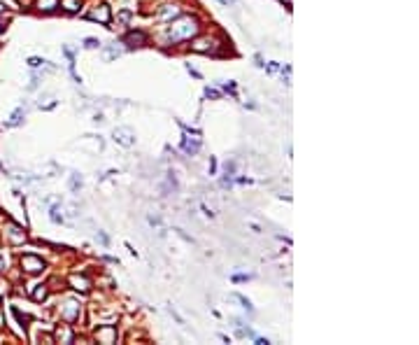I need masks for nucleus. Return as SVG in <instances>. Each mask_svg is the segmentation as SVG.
I'll use <instances>...</instances> for the list:
<instances>
[{
    "mask_svg": "<svg viewBox=\"0 0 419 345\" xmlns=\"http://www.w3.org/2000/svg\"><path fill=\"white\" fill-rule=\"evenodd\" d=\"M233 299H236V301H240V303H242V306L247 308L249 313H251V310H254V308H251V303H249V299H244V296H240V294H233Z\"/></svg>",
    "mask_w": 419,
    "mask_h": 345,
    "instance_id": "21",
    "label": "nucleus"
},
{
    "mask_svg": "<svg viewBox=\"0 0 419 345\" xmlns=\"http://www.w3.org/2000/svg\"><path fill=\"white\" fill-rule=\"evenodd\" d=\"M219 2H224V5H229V2H236V0H219Z\"/></svg>",
    "mask_w": 419,
    "mask_h": 345,
    "instance_id": "28",
    "label": "nucleus"
},
{
    "mask_svg": "<svg viewBox=\"0 0 419 345\" xmlns=\"http://www.w3.org/2000/svg\"><path fill=\"white\" fill-rule=\"evenodd\" d=\"M7 236H9V240L14 243V245H19V243H23L26 240V233H23L16 224H7Z\"/></svg>",
    "mask_w": 419,
    "mask_h": 345,
    "instance_id": "10",
    "label": "nucleus"
},
{
    "mask_svg": "<svg viewBox=\"0 0 419 345\" xmlns=\"http://www.w3.org/2000/svg\"><path fill=\"white\" fill-rule=\"evenodd\" d=\"M89 19H91V21H100V23H110L112 12H110L107 5H98V7H93L91 12H89Z\"/></svg>",
    "mask_w": 419,
    "mask_h": 345,
    "instance_id": "4",
    "label": "nucleus"
},
{
    "mask_svg": "<svg viewBox=\"0 0 419 345\" xmlns=\"http://www.w3.org/2000/svg\"><path fill=\"white\" fill-rule=\"evenodd\" d=\"M33 299H35V301H45L47 299V287H45V284H38V289L33 291Z\"/></svg>",
    "mask_w": 419,
    "mask_h": 345,
    "instance_id": "15",
    "label": "nucleus"
},
{
    "mask_svg": "<svg viewBox=\"0 0 419 345\" xmlns=\"http://www.w3.org/2000/svg\"><path fill=\"white\" fill-rule=\"evenodd\" d=\"M28 66H31V68H40V66H45V61H42V59H35V56H33V59H28Z\"/></svg>",
    "mask_w": 419,
    "mask_h": 345,
    "instance_id": "22",
    "label": "nucleus"
},
{
    "mask_svg": "<svg viewBox=\"0 0 419 345\" xmlns=\"http://www.w3.org/2000/svg\"><path fill=\"white\" fill-rule=\"evenodd\" d=\"M61 317L65 322H75L77 317H79V306H77L75 301H65V306L61 308Z\"/></svg>",
    "mask_w": 419,
    "mask_h": 345,
    "instance_id": "5",
    "label": "nucleus"
},
{
    "mask_svg": "<svg viewBox=\"0 0 419 345\" xmlns=\"http://www.w3.org/2000/svg\"><path fill=\"white\" fill-rule=\"evenodd\" d=\"M84 47H86V49H98L100 42L96 38H86V40H84Z\"/></svg>",
    "mask_w": 419,
    "mask_h": 345,
    "instance_id": "19",
    "label": "nucleus"
},
{
    "mask_svg": "<svg viewBox=\"0 0 419 345\" xmlns=\"http://www.w3.org/2000/svg\"><path fill=\"white\" fill-rule=\"evenodd\" d=\"M0 269H5V261H2V257H0Z\"/></svg>",
    "mask_w": 419,
    "mask_h": 345,
    "instance_id": "29",
    "label": "nucleus"
},
{
    "mask_svg": "<svg viewBox=\"0 0 419 345\" xmlns=\"http://www.w3.org/2000/svg\"><path fill=\"white\" fill-rule=\"evenodd\" d=\"M280 68V66H277V63H270V66H268V72H275V70Z\"/></svg>",
    "mask_w": 419,
    "mask_h": 345,
    "instance_id": "26",
    "label": "nucleus"
},
{
    "mask_svg": "<svg viewBox=\"0 0 419 345\" xmlns=\"http://www.w3.org/2000/svg\"><path fill=\"white\" fill-rule=\"evenodd\" d=\"M21 266L28 271V273H40V271L45 269V261L40 259V257H35V254H23Z\"/></svg>",
    "mask_w": 419,
    "mask_h": 345,
    "instance_id": "3",
    "label": "nucleus"
},
{
    "mask_svg": "<svg viewBox=\"0 0 419 345\" xmlns=\"http://www.w3.org/2000/svg\"><path fill=\"white\" fill-rule=\"evenodd\" d=\"M191 49H193V52H198V54H207V52H212V49H214V42L210 38H200V40H196V42L191 45Z\"/></svg>",
    "mask_w": 419,
    "mask_h": 345,
    "instance_id": "8",
    "label": "nucleus"
},
{
    "mask_svg": "<svg viewBox=\"0 0 419 345\" xmlns=\"http://www.w3.org/2000/svg\"><path fill=\"white\" fill-rule=\"evenodd\" d=\"M123 42H126L128 47H142L147 42V35H145V33H140V31L128 33V35L123 38Z\"/></svg>",
    "mask_w": 419,
    "mask_h": 345,
    "instance_id": "9",
    "label": "nucleus"
},
{
    "mask_svg": "<svg viewBox=\"0 0 419 345\" xmlns=\"http://www.w3.org/2000/svg\"><path fill=\"white\" fill-rule=\"evenodd\" d=\"M70 282L75 284V289H79V291H89V287H91V282H89L86 277H79V276H72Z\"/></svg>",
    "mask_w": 419,
    "mask_h": 345,
    "instance_id": "12",
    "label": "nucleus"
},
{
    "mask_svg": "<svg viewBox=\"0 0 419 345\" xmlns=\"http://www.w3.org/2000/svg\"><path fill=\"white\" fill-rule=\"evenodd\" d=\"M54 336H56V341H61V343H72V341H75L70 327H59V329L54 331Z\"/></svg>",
    "mask_w": 419,
    "mask_h": 345,
    "instance_id": "11",
    "label": "nucleus"
},
{
    "mask_svg": "<svg viewBox=\"0 0 419 345\" xmlns=\"http://www.w3.org/2000/svg\"><path fill=\"white\" fill-rule=\"evenodd\" d=\"M98 238H100V243H103V245H107V236H105V233H98Z\"/></svg>",
    "mask_w": 419,
    "mask_h": 345,
    "instance_id": "27",
    "label": "nucleus"
},
{
    "mask_svg": "<svg viewBox=\"0 0 419 345\" xmlns=\"http://www.w3.org/2000/svg\"><path fill=\"white\" fill-rule=\"evenodd\" d=\"M52 222L54 224H61L63 222V215H59V206L52 207Z\"/></svg>",
    "mask_w": 419,
    "mask_h": 345,
    "instance_id": "20",
    "label": "nucleus"
},
{
    "mask_svg": "<svg viewBox=\"0 0 419 345\" xmlns=\"http://www.w3.org/2000/svg\"><path fill=\"white\" fill-rule=\"evenodd\" d=\"M2 9H5V7H2V2H0V12H2Z\"/></svg>",
    "mask_w": 419,
    "mask_h": 345,
    "instance_id": "31",
    "label": "nucleus"
},
{
    "mask_svg": "<svg viewBox=\"0 0 419 345\" xmlns=\"http://www.w3.org/2000/svg\"><path fill=\"white\" fill-rule=\"evenodd\" d=\"M198 33V21L193 16H177V21L168 26V40L170 42H182V40H191Z\"/></svg>",
    "mask_w": 419,
    "mask_h": 345,
    "instance_id": "1",
    "label": "nucleus"
},
{
    "mask_svg": "<svg viewBox=\"0 0 419 345\" xmlns=\"http://www.w3.org/2000/svg\"><path fill=\"white\" fill-rule=\"evenodd\" d=\"M117 56H121V49H117V47L105 49V59H117Z\"/></svg>",
    "mask_w": 419,
    "mask_h": 345,
    "instance_id": "18",
    "label": "nucleus"
},
{
    "mask_svg": "<svg viewBox=\"0 0 419 345\" xmlns=\"http://www.w3.org/2000/svg\"><path fill=\"white\" fill-rule=\"evenodd\" d=\"M198 147H200V136L198 133H193V138H191L189 133L184 136V140H182V149L186 154H196L198 152Z\"/></svg>",
    "mask_w": 419,
    "mask_h": 345,
    "instance_id": "6",
    "label": "nucleus"
},
{
    "mask_svg": "<svg viewBox=\"0 0 419 345\" xmlns=\"http://www.w3.org/2000/svg\"><path fill=\"white\" fill-rule=\"evenodd\" d=\"M119 19H121V21H128V19H130V12H121V14H119Z\"/></svg>",
    "mask_w": 419,
    "mask_h": 345,
    "instance_id": "25",
    "label": "nucleus"
},
{
    "mask_svg": "<svg viewBox=\"0 0 419 345\" xmlns=\"http://www.w3.org/2000/svg\"><path fill=\"white\" fill-rule=\"evenodd\" d=\"M205 96H207V98H219V91H214V89H205Z\"/></svg>",
    "mask_w": 419,
    "mask_h": 345,
    "instance_id": "24",
    "label": "nucleus"
},
{
    "mask_svg": "<svg viewBox=\"0 0 419 345\" xmlns=\"http://www.w3.org/2000/svg\"><path fill=\"white\" fill-rule=\"evenodd\" d=\"M112 138H115V142H119L121 147H133V145H135V133H133L130 129H115Z\"/></svg>",
    "mask_w": 419,
    "mask_h": 345,
    "instance_id": "2",
    "label": "nucleus"
},
{
    "mask_svg": "<svg viewBox=\"0 0 419 345\" xmlns=\"http://www.w3.org/2000/svg\"><path fill=\"white\" fill-rule=\"evenodd\" d=\"M21 115H23V110H16L14 117H12V122H9V126H16V124L21 122Z\"/></svg>",
    "mask_w": 419,
    "mask_h": 345,
    "instance_id": "23",
    "label": "nucleus"
},
{
    "mask_svg": "<svg viewBox=\"0 0 419 345\" xmlns=\"http://www.w3.org/2000/svg\"><path fill=\"white\" fill-rule=\"evenodd\" d=\"M180 14V9L173 7V5H166V7L161 9V19H170V16H177Z\"/></svg>",
    "mask_w": 419,
    "mask_h": 345,
    "instance_id": "14",
    "label": "nucleus"
},
{
    "mask_svg": "<svg viewBox=\"0 0 419 345\" xmlns=\"http://www.w3.org/2000/svg\"><path fill=\"white\" fill-rule=\"evenodd\" d=\"M56 7H59V0H38L40 12H54Z\"/></svg>",
    "mask_w": 419,
    "mask_h": 345,
    "instance_id": "13",
    "label": "nucleus"
},
{
    "mask_svg": "<svg viewBox=\"0 0 419 345\" xmlns=\"http://www.w3.org/2000/svg\"><path fill=\"white\" fill-rule=\"evenodd\" d=\"M96 336H98L100 343H107V345L117 343V329H115V327H100Z\"/></svg>",
    "mask_w": 419,
    "mask_h": 345,
    "instance_id": "7",
    "label": "nucleus"
},
{
    "mask_svg": "<svg viewBox=\"0 0 419 345\" xmlns=\"http://www.w3.org/2000/svg\"><path fill=\"white\" fill-rule=\"evenodd\" d=\"M63 5H65L68 12H77L79 9V0H63Z\"/></svg>",
    "mask_w": 419,
    "mask_h": 345,
    "instance_id": "17",
    "label": "nucleus"
},
{
    "mask_svg": "<svg viewBox=\"0 0 419 345\" xmlns=\"http://www.w3.org/2000/svg\"><path fill=\"white\" fill-rule=\"evenodd\" d=\"M54 105H56V98H54V96H47V98H45V103L40 100V108H42V110H52Z\"/></svg>",
    "mask_w": 419,
    "mask_h": 345,
    "instance_id": "16",
    "label": "nucleus"
},
{
    "mask_svg": "<svg viewBox=\"0 0 419 345\" xmlns=\"http://www.w3.org/2000/svg\"><path fill=\"white\" fill-rule=\"evenodd\" d=\"M2 31H5V23H0V33H2Z\"/></svg>",
    "mask_w": 419,
    "mask_h": 345,
    "instance_id": "30",
    "label": "nucleus"
}]
</instances>
